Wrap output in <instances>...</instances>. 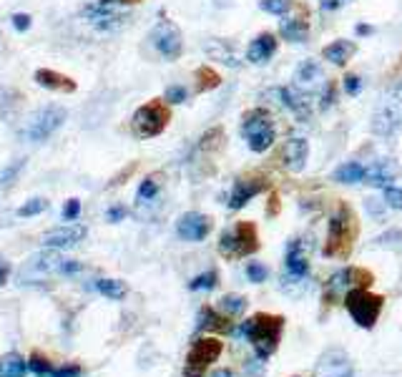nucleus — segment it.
<instances>
[{"label":"nucleus","instance_id":"obj_1","mask_svg":"<svg viewBox=\"0 0 402 377\" xmlns=\"http://www.w3.org/2000/svg\"><path fill=\"white\" fill-rule=\"evenodd\" d=\"M284 317H274V315H257V317L241 322L236 329L239 337H249V342L257 350L259 359H267L274 355L276 345H279V335H282Z\"/></svg>","mask_w":402,"mask_h":377},{"label":"nucleus","instance_id":"obj_2","mask_svg":"<svg viewBox=\"0 0 402 377\" xmlns=\"http://www.w3.org/2000/svg\"><path fill=\"white\" fill-rule=\"evenodd\" d=\"M402 126V84H395L380 96L377 106L373 111V128L375 136L390 138L400 131Z\"/></svg>","mask_w":402,"mask_h":377},{"label":"nucleus","instance_id":"obj_3","mask_svg":"<svg viewBox=\"0 0 402 377\" xmlns=\"http://www.w3.org/2000/svg\"><path fill=\"white\" fill-rule=\"evenodd\" d=\"M382 297L373 294L367 287H352L344 292V307H347L349 317L354 319V324H360L365 329L375 327L380 312H382Z\"/></svg>","mask_w":402,"mask_h":377},{"label":"nucleus","instance_id":"obj_4","mask_svg":"<svg viewBox=\"0 0 402 377\" xmlns=\"http://www.w3.org/2000/svg\"><path fill=\"white\" fill-rule=\"evenodd\" d=\"M171 121V111L168 103L163 101H149L138 108L131 119V131L136 138H154L166 128V124Z\"/></svg>","mask_w":402,"mask_h":377},{"label":"nucleus","instance_id":"obj_5","mask_svg":"<svg viewBox=\"0 0 402 377\" xmlns=\"http://www.w3.org/2000/svg\"><path fill=\"white\" fill-rule=\"evenodd\" d=\"M241 136L246 138L249 149L262 154L274 144V124H272V116L267 114L264 108H254L244 116L241 121Z\"/></svg>","mask_w":402,"mask_h":377},{"label":"nucleus","instance_id":"obj_6","mask_svg":"<svg viewBox=\"0 0 402 377\" xmlns=\"http://www.w3.org/2000/svg\"><path fill=\"white\" fill-rule=\"evenodd\" d=\"M66 121V108L63 106H46L38 114H33V119L28 121V126L23 128V138L28 141H46L48 136H53V131H58Z\"/></svg>","mask_w":402,"mask_h":377},{"label":"nucleus","instance_id":"obj_7","mask_svg":"<svg viewBox=\"0 0 402 377\" xmlns=\"http://www.w3.org/2000/svg\"><path fill=\"white\" fill-rule=\"evenodd\" d=\"M349 239H352V214L347 206H340L337 214L330 219V234H327V257H342L349 251Z\"/></svg>","mask_w":402,"mask_h":377},{"label":"nucleus","instance_id":"obj_8","mask_svg":"<svg viewBox=\"0 0 402 377\" xmlns=\"http://www.w3.org/2000/svg\"><path fill=\"white\" fill-rule=\"evenodd\" d=\"M222 355V342L216 337H201L192 345V352L184 365V377H204L206 367L216 362Z\"/></svg>","mask_w":402,"mask_h":377},{"label":"nucleus","instance_id":"obj_9","mask_svg":"<svg viewBox=\"0 0 402 377\" xmlns=\"http://www.w3.org/2000/svg\"><path fill=\"white\" fill-rule=\"evenodd\" d=\"M151 41H154L156 51L166 60H176L181 55V51H184V38H181V30L176 28L171 20H161L156 28L151 30Z\"/></svg>","mask_w":402,"mask_h":377},{"label":"nucleus","instance_id":"obj_10","mask_svg":"<svg viewBox=\"0 0 402 377\" xmlns=\"http://www.w3.org/2000/svg\"><path fill=\"white\" fill-rule=\"evenodd\" d=\"M373 284V275L365 270H354V267H344V270L335 272L327 282V294L330 297H340L344 289L349 287H370Z\"/></svg>","mask_w":402,"mask_h":377},{"label":"nucleus","instance_id":"obj_11","mask_svg":"<svg viewBox=\"0 0 402 377\" xmlns=\"http://www.w3.org/2000/svg\"><path fill=\"white\" fill-rule=\"evenodd\" d=\"M319 377H352V362L344 350H327L314 365Z\"/></svg>","mask_w":402,"mask_h":377},{"label":"nucleus","instance_id":"obj_12","mask_svg":"<svg viewBox=\"0 0 402 377\" xmlns=\"http://www.w3.org/2000/svg\"><path fill=\"white\" fill-rule=\"evenodd\" d=\"M83 18L98 30H119V28L126 25L128 15L126 13L111 11V6H103L101 3V6H86Z\"/></svg>","mask_w":402,"mask_h":377},{"label":"nucleus","instance_id":"obj_13","mask_svg":"<svg viewBox=\"0 0 402 377\" xmlns=\"http://www.w3.org/2000/svg\"><path fill=\"white\" fill-rule=\"evenodd\" d=\"M209 232H211V219L206 214H199V211H189L176 224V234L184 242H201L209 237Z\"/></svg>","mask_w":402,"mask_h":377},{"label":"nucleus","instance_id":"obj_14","mask_svg":"<svg viewBox=\"0 0 402 377\" xmlns=\"http://www.w3.org/2000/svg\"><path fill=\"white\" fill-rule=\"evenodd\" d=\"M267 189L264 179H236L232 186V194H229V209H241L246 204L252 201L257 194H262Z\"/></svg>","mask_w":402,"mask_h":377},{"label":"nucleus","instance_id":"obj_15","mask_svg":"<svg viewBox=\"0 0 402 377\" xmlns=\"http://www.w3.org/2000/svg\"><path fill=\"white\" fill-rule=\"evenodd\" d=\"M83 237H86V229L79 227V224H71V227H58L46 232L41 237V242L43 246H48V249H66V246L79 244Z\"/></svg>","mask_w":402,"mask_h":377},{"label":"nucleus","instance_id":"obj_16","mask_svg":"<svg viewBox=\"0 0 402 377\" xmlns=\"http://www.w3.org/2000/svg\"><path fill=\"white\" fill-rule=\"evenodd\" d=\"M232 234H234V257H249V254H254L259 249V237L254 224H236V229H232Z\"/></svg>","mask_w":402,"mask_h":377},{"label":"nucleus","instance_id":"obj_17","mask_svg":"<svg viewBox=\"0 0 402 377\" xmlns=\"http://www.w3.org/2000/svg\"><path fill=\"white\" fill-rule=\"evenodd\" d=\"M307 156H309V144H307L304 138H289L287 144L282 149V159H284V166L289 171H302L307 166Z\"/></svg>","mask_w":402,"mask_h":377},{"label":"nucleus","instance_id":"obj_18","mask_svg":"<svg viewBox=\"0 0 402 377\" xmlns=\"http://www.w3.org/2000/svg\"><path fill=\"white\" fill-rule=\"evenodd\" d=\"M20 111H23V93L18 88L3 86L0 88V121L13 124L20 116Z\"/></svg>","mask_w":402,"mask_h":377},{"label":"nucleus","instance_id":"obj_19","mask_svg":"<svg viewBox=\"0 0 402 377\" xmlns=\"http://www.w3.org/2000/svg\"><path fill=\"white\" fill-rule=\"evenodd\" d=\"M324 86V73L319 68L317 60H304L300 68H297V88L309 93L314 88H322Z\"/></svg>","mask_w":402,"mask_h":377},{"label":"nucleus","instance_id":"obj_20","mask_svg":"<svg viewBox=\"0 0 402 377\" xmlns=\"http://www.w3.org/2000/svg\"><path fill=\"white\" fill-rule=\"evenodd\" d=\"M36 84L48 91H58V93H73V91H76V81H71V78L63 76V73L51 71V68H38Z\"/></svg>","mask_w":402,"mask_h":377},{"label":"nucleus","instance_id":"obj_21","mask_svg":"<svg viewBox=\"0 0 402 377\" xmlns=\"http://www.w3.org/2000/svg\"><path fill=\"white\" fill-rule=\"evenodd\" d=\"M284 264H287L289 277H300V279H304V277L309 275V262H307V254H304V249H302L300 239L289 242L287 259H284Z\"/></svg>","mask_w":402,"mask_h":377},{"label":"nucleus","instance_id":"obj_22","mask_svg":"<svg viewBox=\"0 0 402 377\" xmlns=\"http://www.w3.org/2000/svg\"><path fill=\"white\" fill-rule=\"evenodd\" d=\"M279 101L289 108V111H295V116L300 121H309V101H307V93L300 88H279Z\"/></svg>","mask_w":402,"mask_h":377},{"label":"nucleus","instance_id":"obj_23","mask_svg":"<svg viewBox=\"0 0 402 377\" xmlns=\"http://www.w3.org/2000/svg\"><path fill=\"white\" fill-rule=\"evenodd\" d=\"M276 51V38L272 33H262L252 41L249 51H246V58L252 60V63H267V60L274 55Z\"/></svg>","mask_w":402,"mask_h":377},{"label":"nucleus","instance_id":"obj_24","mask_svg":"<svg viewBox=\"0 0 402 377\" xmlns=\"http://www.w3.org/2000/svg\"><path fill=\"white\" fill-rule=\"evenodd\" d=\"M392 176H395V164L390 161H375L373 166H365V184L390 186Z\"/></svg>","mask_w":402,"mask_h":377},{"label":"nucleus","instance_id":"obj_25","mask_svg":"<svg viewBox=\"0 0 402 377\" xmlns=\"http://www.w3.org/2000/svg\"><path fill=\"white\" fill-rule=\"evenodd\" d=\"M354 51H357V46L352 41H335L332 46L324 48V58L330 60V63H335V66H344L354 55Z\"/></svg>","mask_w":402,"mask_h":377},{"label":"nucleus","instance_id":"obj_26","mask_svg":"<svg viewBox=\"0 0 402 377\" xmlns=\"http://www.w3.org/2000/svg\"><path fill=\"white\" fill-rule=\"evenodd\" d=\"M206 53L214 60H222L224 66H232V68L239 66V58H236V53L232 51V46H229L227 41H209L206 43Z\"/></svg>","mask_w":402,"mask_h":377},{"label":"nucleus","instance_id":"obj_27","mask_svg":"<svg viewBox=\"0 0 402 377\" xmlns=\"http://www.w3.org/2000/svg\"><path fill=\"white\" fill-rule=\"evenodd\" d=\"M332 179L340 181V184H360V181H365V166L357 161H347L335 168Z\"/></svg>","mask_w":402,"mask_h":377},{"label":"nucleus","instance_id":"obj_28","mask_svg":"<svg viewBox=\"0 0 402 377\" xmlns=\"http://www.w3.org/2000/svg\"><path fill=\"white\" fill-rule=\"evenodd\" d=\"M279 33H282V38H284V41H289V43H304L307 36H309V28H307L304 20L289 18V20H284V23L279 25Z\"/></svg>","mask_w":402,"mask_h":377},{"label":"nucleus","instance_id":"obj_29","mask_svg":"<svg viewBox=\"0 0 402 377\" xmlns=\"http://www.w3.org/2000/svg\"><path fill=\"white\" fill-rule=\"evenodd\" d=\"M96 289L106 297V300H114V302L126 300V294H128L126 282H121V279H98Z\"/></svg>","mask_w":402,"mask_h":377},{"label":"nucleus","instance_id":"obj_30","mask_svg":"<svg viewBox=\"0 0 402 377\" xmlns=\"http://www.w3.org/2000/svg\"><path fill=\"white\" fill-rule=\"evenodd\" d=\"M28 372V362L20 355H6L0 359V377H25Z\"/></svg>","mask_w":402,"mask_h":377},{"label":"nucleus","instance_id":"obj_31","mask_svg":"<svg viewBox=\"0 0 402 377\" xmlns=\"http://www.w3.org/2000/svg\"><path fill=\"white\" fill-rule=\"evenodd\" d=\"M196 329L201 332V329H229V324H224V319L216 315L211 307H204V310L199 312V324Z\"/></svg>","mask_w":402,"mask_h":377},{"label":"nucleus","instance_id":"obj_32","mask_svg":"<svg viewBox=\"0 0 402 377\" xmlns=\"http://www.w3.org/2000/svg\"><path fill=\"white\" fill-rule=\"evenodd\" d=\"M196 91H211V88H216V86L222 84V78H219V73L214 71V68H209V66H201L196 71Z\"/></svg>","mask_w":402,"mask_h":377},{"label":"nucleus","instance_id":"obj_33","mask_svg":"<svg viewBox=\"0 0 402 377\" xmlns=\"http://www.w3.org/2000/svg\"><path fill=\"white\" fill-rule=\"evenodd\" d=\"M216 284H219V275H216L214 270H209V272H204V275H199V277H194L192 282H189V289L192 292H209V289H214Z\"/></svg>","mask_w":402,"mask_h":377},{"label":"nucleus","instance_id":"obj_34","mask_svg":"<svg viewBox=\"0 0 402 377\" xmlns=\"http://www.w3.org/2000/svg\"><path fill=\"white\" fill-rule=\"evenodd\" d=\"M159 194V176H149L141 181L138 186V201H154V197Z\"/></svg>","mask_w":402,"mask_h":377},{"label":"nucleus","instance_id":"obj_35","mask_svg":"<svg viewBox=\"0 0 402 377\" xmlns=\"http://www.w3.org/2000/svg\"><path fill=\"white\" fill-rule=\"evenodd\" d=\"M48 209V201L46 199H30V201H25L23 206L18 209V216H23V219H28V216H38L43 214V211Z\"/></svg>","mask_w":402,"mask_h":377},{"label":"nucleus","instance_id":"obj_36","mask_svg":"<svg viewBox=\"0 0 402 377\" xmlns=\"http://www.w3.org/2000/svg\"><path fill=\"white\" fill-rule=\"evenodd\" d=\"M259 6H262V11L272 13V15H287L292 11V0H262Z\"/></svg>","mask_w":402,"mask_h":377},{"label":"nucleus","instance_id":"obj_37","mask_svg":"<svg viewBox=\"0 0 402 377\" xmlns=\"http://www.w3.org/2000/svg\"><path fill=\"white\" fill-rule=\"evenodd\" d=\"M222 310L227 312V315H232V317H234V315H241V312L246 310V300H244V297H234V294H227V297L222 300Z\"/></svg>","mask_w":402,"mask_h":377},{"label":"nucleus","instance_id":"obj_38","mask_svg":"<svg viewBox=\"0 0 402 377\" xmlns=\"http://www.w3.org/2000/svg\"><path fill=\"white\" fill-rule=\"evenodd\" d=\"M373 246H402V232L400 229H390V232L380 234L373 239Z\"/></svg>","mask_w":402,"mask_h":377},{"label":"nucleus","instance_id":"obj_39","mask_svg":"<svg viewBox=\"0 0 402 377\" xmlns=\"http://www.w3.org/2000/svg\"><path fill=\"white\" fill-rule=\"evenodd\" d=\"M267 277H269V270H267L264 264H259V262L246 264V279H249V282H254V284H262V282H267Z\"/></svg>","mask_w":402,"mask_h":377},{"label":"nucleus","instance_id":"obj_40","mask_svg":"<svg viewBox=\"0 0 402 377\" xmlns=\"http://www.w3.org/2000/svg\"><path fill=\"white\" fill-rule=\"evenodd\" d=\"M28 370H33L38 377H41V375H46V372L53 370V365H51L48 359L43 357L41 352H33V355H30V359H28Z\"/></svg>","mask_w":402,"mask_h":377},{"label":"nucleus","instance_id":"obj_41","mask_svg":"<svg viewBox=\"0 0 402 377\" xmlns=\"http://www.w3.org/2000/svg\"><path fill=\"white\" fill-rule=\"evenodd\" d=\"M25 166V159H18L15 164H11V166H6L3 171H0V189H6L11 181H15V176H18V171Z\"/></svg>","mask_w":402,"mask_h":377},{"label":"nucleus","instance_id":"obj_42","mask_svg":"<svg viewBox=\"0 0 402 377\" xmlns=\"http://www.w3.org/2000/svg\"><path fill=\"white\" fill-rule=\"evenodd\" d=\"M187 98H189V91L184 88V86H168L163 101L166 103H184Z\"/></svg>","mask_w":402,"mask_h":377},{"label":"nucleus","instance_id":"obj_43","mask_svg":"<svg viewBox=\"0 0 402 377\" xmlns=\"http://www.w3.org/2000/svg\"><path fill=\"white\" fill-rule=\"evenodd\" d=\"M384 204H387L390 209H402V189L387 186V189H384Z\"/></svg>","mask_w":402,"mask_h":377},{"label":"nucleus","instance_id":"obj_44","mask_svg":"<svg viewBox=\"0 0 402 377\" xmlns=\"http://www.w3.org/2000/svg\"><path fill=\"white\" fill-rule=\"evenodd\" d=\"M81 216V201L79 199H68L66 206H63V219L66 222H76Z\"/></svg>","mask_w":402,"mask_h":377},{"label":"nucleus","instance_id":"obj_45","mask_svg":"<svg viewBox=\"0 0 402 377\" xmlns=\"http://www.w3.org/2000/svg\"><path fill=\"white\" fill-rule=\"evenodd\" d=\"M79 375H81V367L66 365V367H53V370L46 372V375H41V377H79Z\"/></svg>","mask_w":402,"mask_h":377},{"label":"nucleus","instance_id":"obj_46","mask_svg":"<svg viewBox=\"0 0 402 377\" xmlns=\"http://www.w3.org/2000/svg\"><path fill=\"white\" fill-rule=\"evenodd\" d=\"M219 249H222L224 257H234V234H232V229L222 234V239H219Z\"/></svg>","mask_w":402,"mask_h":377},{"label":"nucleus","instance_id":"obj_47","mask_svg":"<svg viewBox=\"0 0 402 377\" xmlns=\"http://www.w3.org/2000/svg\"><path fill=\"white\" fill-rule=\"evenodd\" d=\"M365 206H367V211H370V214L380 219V216H384V206H387V204L380 201V199H367Z\"/></svg>","mask_w":402,"mask_h":377},{"label":"nucleus","instance_id":"obj_48","mask_svg":"<svg viewBox=\"0 0 402 377\" xmlns=\"http://www.w3.org/2000/svg\"><path fill=\"white\" fill-rule=\"evenodd\" d=\"M126 214H128L126 206H111V209L106 211V219L116 224V222H123V219H126Z\"/></svg>","mask_w":402,"mask_h":377},{"label":"nucleus","instance_id":"obj_49","mask_svg":"<svg viewBox=\"0 0 402 377\" xmlns=\"http://www.w3.org/2000/svg\"><path fill=\"white\" fill-rule=\"evenodd\" d=\"M360 88H362V81L357 76H347V78H344V91H347L349 96H357V93H360Z\"/></svg>","mask_w":402,"mask_h":377},{"label":"nucleus","instance_id":"obj_50","mask_svg":"<svg viewBox=\"0 0 402 377\" xmlns=\"http://www.w3.org/2000/svg\"><path fill=\"white\" fill-rule=\"evenodd\" d=\"M13 28L28 30L30 28V15H25V13H15V15H13Z\"/></svg>","mask_w":402,"mask_h":377},{"label":"nucleus","instance_id":"obj_51","mask_svg":"<svg viewBox=\"0 0 402 377\" xmlns=\"http://www.w3.org/2000/svg\"><path fill=\"white\" fill-rule=\"evenodd\" d=\"M332 101H335V86L327 84V86H324V96H322V101H319V106H322V108H330Z\"/></svg>","mask_w":402,"mask_h":377},{"label":"nucleus","instance_id":"obj_52","mask_svg":"<svg viewBox=\"0 0 402 377\" xmlns=\"http://www.w3.org/2000/svg\"><path fill=\"white\" fill-rule=\"evenodd\" d=\"M8 277H11V264H8L6 259H0V287L8 282Z\"/></svg>","mask_w":402,"mask_h":377},{"label":"nucleus","instance_id":"obj_53","mask_svg":"<svg viewBox=\"0 0 402 377\" xmlns=\"http://www.w3.org/2000/svg\"><path fill=\"white\" fill-rule=\"evenodd\" d=\"M319 6H322V11H335V8L342 6V0H319Z\"/></svg>","mask_w":402,"mask_h":377},{"label":"nucleus","instance_id":"obj_54","mask_svg":"<svg viewBox=\"0 0 402 377\" xmlns=\"http://www.w3.org/2000/svg\"><path fill=\"white\" fill-rule=\"evenodd\" d=\"M357 33H360V36H370V33H373V25H357Z\"/></svg>","mask_w":402,"mask_h":377},{"label":"nucleus","instance_id":"obj_55","mask_svg":"<svg viewBox=\"0 0 402 377\" xmlns=\"http://www.w3.org/2000/svg\"><path fill=\"white\" fill-rule=\"evenodd\" d=\"M234 3V0H214V6H219V8H229Z\"/></svg>","mask_w":402,"mask_h":377},{"label":"nucleus","instance_id":"obj_56","mask_svg":"<svg viewBox=\"0 0 402 377\" xmlns=\"http://www.w3.org/2000/svg\"><path fill=\"white\" fill-rule=\"evenodd\" d=\"M103 6H111V3H138V0H101Z\"/></svg>","mask_w":402,"mask_h":377},{"label":"nucleus","instance_id":"obj_57","mask_svg":"<svg viewBox=\"0 0 402 377\" xmlns=\"http://www.w3.org/2000/svg\"><path fill=\"white\" fill-rule=\"evenodd\" d=\"M214 377H234V375H232V370H216Z\"/></svg>","mask_w":402,"mask_h":377}]
</instances>
